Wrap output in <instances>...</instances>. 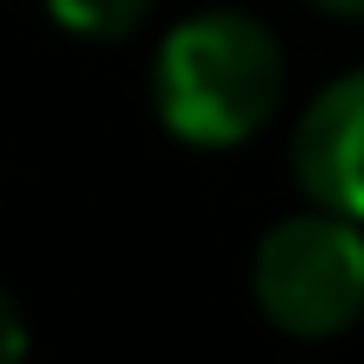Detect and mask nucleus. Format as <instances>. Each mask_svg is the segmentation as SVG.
<instances>
[{"label": "nucleus", "instance_id": "obj_1", "mask_svg": "<svg viewBox=\"0 0 364 364\" xmlns=\"http://www.w3.org/2000/svg\"><path fill=\"white\" fill-rule=\"evenodd\" d=\"M288 96L282 38L243 6H198L154 51V115L173 141L224 154L269 128Z\"/></svg>", "mask_w": 364, "mask_h": 364}, {"label": "nucleus", "instance_id": "obj_2", "mask_svg": "<svg viewBox=\"0 0 364 364\" xmlns=\"http://www.w3.org/2000/svg\"><path fill=\"white\" fill-rule=\"evenodd\" d=\"M250 294L288 339H339L364 320V224L339 211H288L250 256Z\"/></svg>", "mask_w": 364, "mask_h": 364}, {"label": "nucleus", "instance_id": "obj_3", "mask_svg": "<svg viewBox=\"0 0 364 364\" xmlns=\"http://www.w3.org/2000/svg\"><path fill=\"white\" fill-rule=\"evenodd\" d=\"M294 186L307 205L364 224V64L333 77L294 122Z\"/></svg>", "mask_w": 364, "mask_h": 364}, {"label": "nucleus", "instance_id": "obj_4", "mask_svg": "<svg viewBox=\"0 0 364 364\" xmlns=\"http://www.w3.org/2000/svg\"><path fill=\"white\" fill-rule=\"evenodd\" d=\"M45 13L77 32V38H96V45H115V38H134L154 13V0H45Z\"/></svg>", "mask_w": 364, "mask_h": 364}, {"label": "nucleus", "instance_id": "obj_5", "mask_svg": "<svg viewBox=\"0 0 364 364\" xmlns=\"http://www.w3.org/2000/svg\"><path fill=\"white\" fill-rule=\"evenodd\" d=\"M32 358V326L19 314V301L0 288V364H26Z\"/></svg>", "mask_w": 364, "mask_h": 364}, {"label": "nucleus", "instance_id": "obj_6", "mask_svg": "<svg viewBox=\"0 0 364 364\" xmlns=\"http://www.w3.org/2000/svg\"><path fill=\"white\" fill-rule=\"evenodd\" d=\"M307 6H320L333 19H364V0H307Z\"/></svg>", "mask_w": 364, "mask_h": 364}]
</instances>
